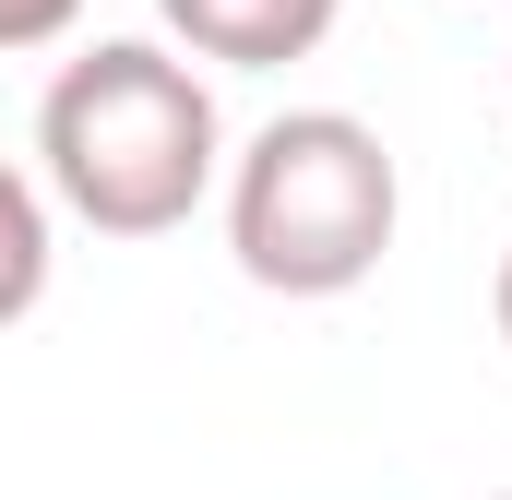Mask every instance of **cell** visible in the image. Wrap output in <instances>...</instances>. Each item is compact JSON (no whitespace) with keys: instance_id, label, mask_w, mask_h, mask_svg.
I'll list each match as a JSON object with an SVG mask.
<instances>
[{"instance_id":"3","label":"cell","mask_w":512,"mask_h":500,"mask_svg":"<svg viewBox=\"0 0 512 500\" xmlns=\"http://www.w3.org/2000/svg\"><path fill=\"white\" fill-rule=\"evenodd\" d=\"M155 12H167V36H179L191 60L286 72V60H310V48L334 36V12H346V0H155Z\"/></svg>"},{"instance_id":"6","label":"cell","mask_w":512,"mask_h":500,"mask_svg":"<svg viewBox=\"0 0 512 500\" xmlns=\"http://www.w3.org/2000/svg\"><path fill=\"white\" fill-rule=\"evenodd\" d=\"M489 322H501V346H512V250H501V286H489Z\"/></svg>"},{"instance_id":"1","label":"cell","mask_w":512,"mask_h":500,"mask_svg":"<svg viewBox=\"0 0 512 500\" xmlns=\"http://www.w3.org/2000/svg\"><path fill=\"white\" fill-rule=\"evenodd\" d=\"M36 155H48L60 215H84L96 239H167L215 191L227 120L191 60H167L143 36H96L84 60H60V84L36 108Z\"/></svg>"},{"instance_id":"5","label":"cell","mask_w":512,"mask_h":500,"mask_svg":"<svg viewBox=\"0 0 512 500\" xmlns=\"http://www.w3.org/2000/svg\"><path fill=\"white\" fill-rule=\"evenodd\" d=\"M84 24V0H0V48H60Z\"/></svg>"},{"instance_id":"2","label":"cell","mask_w":512,"mask_h":500,"mask_svg":"<svg viewBox=\"0 0 512 500\" xmlns=\"http://www.w3.org/2000/svg\"><path fill=\"white\" fill-rule=\"evenodd\" d=\"M393 227H405V179H393V143L358 108H286L227 167V250L274 298L370 286Z\"/></svg>"},{"instance_id":"4","label":"cell","mask_w":512,"mask_h":500,"mask_svg":"<svg viewBox=\"0 0 512 500\" xmlns=\"http://www.w3.org/2000/svg\"><path fill=\"white\" fill-rule=\"evenodd\" d=\"M48 298V191L24 167H0V334Z\"/></svg>"}]
</instances>
